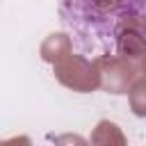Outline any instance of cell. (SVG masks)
Returning a JSON list of instances; mask_svg holds the SVG:
<instances>
[{
	"instance_id": "cell-1",
	"label": "cell",
	"mask_w": 146,
	"mask_h": 146,
	"mask_svg": "<svg viewBox=\"0 0 146 146\" xmlns=\"http://www.w3.org/2000/svg\"><path fill=\"white\" fill-rule=\"evenodd\" d=\"M59 18L78 55H119L128 36L146 41V0H59Z\"/></svg>"
}]
</instances>
